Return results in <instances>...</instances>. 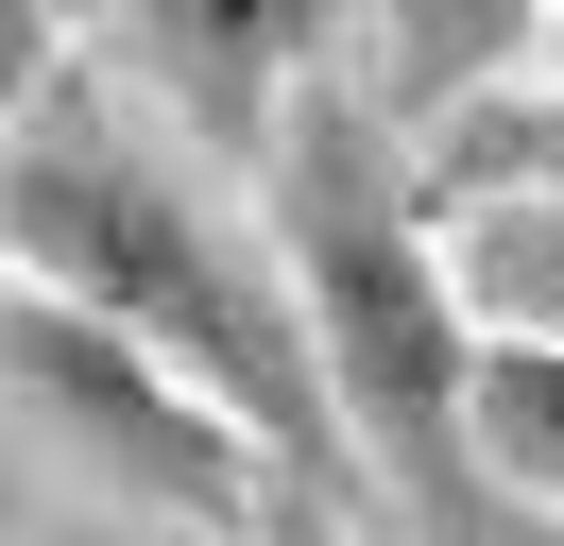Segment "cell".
Instances as JSON below:
<instances>
[{
	"label": "cell",
	"mask_w": 564,
	"mask_h": 546,
	"mask_svg": "<svg viewBox=\"0 0 564 546\" xmlns=\"http://www.w3.org/2000/svg\"><path fill=\"white\" fill-rule=\"evenodd\" d=\"M0 256L52 273V291H86V307H120L138 341H172L291 478H325V495L377 512L359 427H343V375H325V325H308V291H291V256H274V222H257L240 171L138 136L104 86H52L35 120L0 136Z\"/></svg>",
	"instance_id": "1"
},
{
	"label": "cell",
	"mask_w": 564,
	"mask_h": 546,
	"mask_svg": "<svg viewBox=\"0 0 564 546\" xmlns=\"http://www.w3.org/2000/svg\"><path fill=\"white\" fill-rule=\"evenodd\" d=\"M257 222H274L291 291H308V325H325L359 478H377L427 546H530V512L479 478V427H462L479 307H462V273H445V205L411 188V136L377 120V86L325 68V86L291 102L274 171H257Z\"/></svg>",
	"instance_id": "2"
},
{
	"label": "cell",
	"mask_w": 564,
	"mask_h": 546,
	"mask_svg": "<svg viewBox=\"0 0 564 546\" xmlns=\"http://www.w3.org/2000/svg\"><path fill=\"white\" fill-rule=\"evenodd\" d=\"M0 427L35 444V461H69L86 495L154 512V529H206V546H240L257 495H274V444H257L172 341H138L120 307L52 291V273H18V256H0Z\"/></svg>",
	"instance_id": "3"
},
{
	"label": "cell",
	"mask_w": 564,
	"mask_h": 546,
	"mask_svg": "<svg viewBox=\"0 0 564 546\" xmlns=\"http://www.w3.org/2000/svg\"><path fill=\"white\" fill-rule=\"evenodd\" d=\"M120 68H138V102L188 136L206 171H274L291 102L325 86V52H343V0H104Z\"/></svg>",
	"instance_id": "4"
},
{
	"label": "cell",
	"mask_w": 564,
	"mask_h": 546,
	"mask_svg": "<svg viewBox=\"0 0 564 546\" xmlns=\"http://www.w3.org/2000/svg\"><path fill=\"white\" fill-rule=\"evenodd\" d=\"M377 18V120L393 136H427V120H462L479 86H513V68H547V34H564V0H359Z\"/></svg>",
	"instance_id": "5"
},
{
	"label": "cell",
	"mask_w": 564,
	"mask_h": 546,
	"mask_svg": "<svg viewBox=\"0 0 564 546\" xmlns=\"http://www.w3.org/2000/svg\"><path fill=\"white\" fill-rule=\"evenodd\" d=\"M462 427H479V478H496V495H513L530 529H564V341H530V325H479Z\"/></svg>",
	"instance_id": "6"
},
{
	"label": "cell",
	"mask_w": 564,
	"mask_h": 546,
	"mask_svg": "<svg viewBox=\"0 0 564 546\" xmlns=\"http://www.w3.org/2000/svg\"><path fill=\"white\" fill-rule=\"evenodd\" d=\"M445 273H462V307H479V325L564 341V171H547V188H479V205H445Z\"/></svg>",
	"instance_id": "7"
},
{
	"label": "cell",
	"mask_w": 564,
	"mask_h": 546,
	"mask_svg": "<svg viewBox=\"0 0 564 546\" xmlns=\"http://www.w3.org/2000/svg\"><path fill=\"white\" fill-rule=\"evenodd\" d=\"M69 86V0H0V136Z\"/></svg>",
	"instance_id": "8"
},
{
	"label": "cell",
	"mask_w": 564,
	"mask_h": 546,
	"mask_svg": "<svg viewBox=\"0 0 564 546\" xmlns=\"http://www.w3.org/2000/svg\"><path fill=\"white\" fill-rule=\"evenodd\" d=\"M343 529H359V495H325V478H291V461H274V495H257V529H240V546H343Z\"/></svg>",
	"instance_id": "9"
},
{
	"label": "cell",
	"mask_w": 564,
	"mask_h": 546,
	"mask_svg": "<svg viewBox=\"0 0 564 546\" xmlns=\"http://www.w3.org/2000/svg\"><path fill=\"white\" fill-rule=\"evenodd\" d=\"M69 18H104V0H69Z\"/></svg>",
	"instance_id": "10"
}]
</instances>
